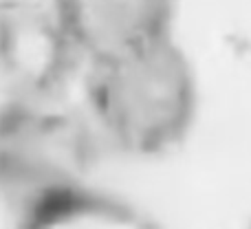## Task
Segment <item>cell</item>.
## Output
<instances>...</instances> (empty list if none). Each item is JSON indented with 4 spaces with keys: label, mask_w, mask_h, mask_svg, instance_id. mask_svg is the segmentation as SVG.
<instances>
[{
    "label": "cell",
    "mask_w": 251,
    "mask_h": 229,
    "mask_svg": "<svg viewBox=\"0 0 251 229\" xmlns=\"http://www.w3.org/2000/svg\"><path fill=\"white\" fill-rule=\"evenodd\" d=\"M79 55L53 0H0V79L11 97L62 95Z\"/></svg>",
    "instance_id": "3957f363"
},
{
    "label": "cell",
    "mask_w": 251,
    "mask_h": 229,
    "mask_svg": "<svg viewBox=\"0 0 251 229\" xmlns=\"http://www.w3.org/2000/svg\"><path fill=\"white\" fill-rule=\"evenodd\" d=\"M86 60L172 35L174 0H53Z\"/></svg>",
    "instance_id": "277c9868"
},
{
    "label": "cell",
    "mask_w": 251,
    "mask_h": 229,
    "mask_svg": "<svg viewBox=\"0 0 251 229\" xmlns=\"http://www.w3.org/2000/svg\"><path fill=\"white\" fill-rule=\"evenodd\" d=\"M84 93L95 128L143 159L181 146L199 108L192 62L172 35L88 60Z\"/></svg>",
    "instance_id": "6da1fadb"
},
{
    "label": "cell",
    "mask_w": 251,
    "mask_h": 229,
    "mask_svg": "<svg viewBox=\"0 0 251 229\" xmlns=\"http://www.w3.org/2000/svg\"><path fill=\"white\" fill-rule=\"evenodd\" d=\"M95 124L62 95L11 97L0 106V201L25 227H47L97 163Z\"/></svg>",
    "instance_id": "7a4b0ae2"
}]
</instances>
